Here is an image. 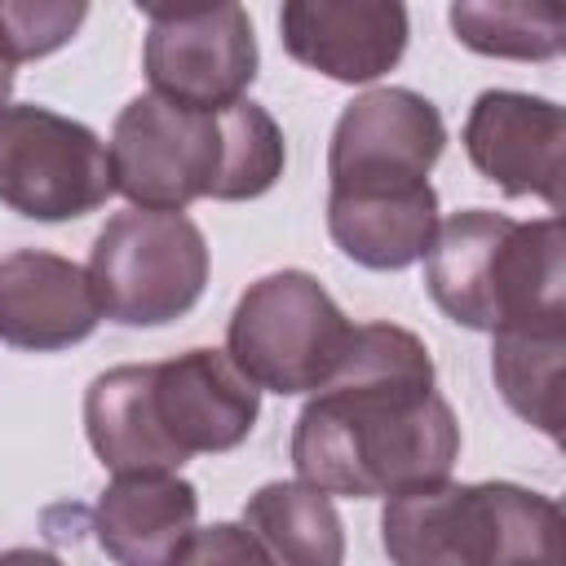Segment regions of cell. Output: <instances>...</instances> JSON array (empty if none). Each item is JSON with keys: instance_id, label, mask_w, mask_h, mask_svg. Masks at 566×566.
<instances>
[{"instance_id": "obj_1", "label": "cell", "mask_w": 566, "mask_h": 566, "mask_svg": "<svg viewBox=\"0 0 566 566\" xmlns=\"http://www.w3.org/2000/svg\"><path fill=\"white\" fill-rule=\"evenodd\" d=\"M460 424L438 394L429 345L398 323L354 327L340 371L292 424L296 482L323 495L394 500L451 478Z\"/></svg>"}, {"instance_id": "obj_2", "label": "cell", "mask_w": 566, "mask_h": 566, "mask_svg": "<svg viewBox=\"0 0 566 566\" xmlns=\"http://www.w3.org/2000/svg\"><path fill=\"white\" fill-rule=\"evenodd\" d=\"M261 389L226 349H186L164 363H124L84 389V433L111 473H177L195 455L248 442Z\"/></svg>"}, {"instance_id": "obj_3", "label": "cell", "mask_w": 566, "mask_h": 566, "mask_svg": "<svg viewBox=\"0 0 566 566\" xmlns=\"http://www.w3.org/2000/svg\"><path fill=\"white\" fill-rule=\"evenodd\" d=\"M562 221H513L491 208H464L438 221L424 252L433 305L469 332L566 327Z\"/></svg>"}, {"instance_id": "obj_4", "label": "cell", "mask_w": 566, "mask_h": 566, "mask_svg": "<svg viewBox=\"0 0 566 566\" xmlns=\"http://www.w3.org/2000/svg\"><path fill=\"white\" fill-rule=\"evenodd\" d=\"M394 566H504L562 553L557 500L517 482H433L394 495L380 513Z\"/></svg>"}, {"instance_id": "obj_5", "label": "cell", "mask_w": 566, "mask_h": 566, "mask_svg": "<svg viewBox=\"0 0 566 566\" xmlns=\"http://www.w3.org/2000/svg\"><path fill=\"white\" fill-rule=\"evenodd\" d=\"M354 340V323L305 270H274L248 283L226 323V358L270 394L323 389Z\"/></svg>"}, {"instance_id": "obj_6", "label": "cell", "mask_w": 566, "mask_h": 566, "mask_svg": "<svg viewBox=\"0 0 566 566\" xmlns=\"http://www.w3.org/2000/svg\"><path fill=\"white\" fill-rule=\"evenodd\" d=\"M88 283L102 318L164 327L190 314L208 287V239L186 212H115L88 252Z\"/></svg>"}, {"instance_id": "obj_7", "label": "cell", "mask_w": 566, "mask_h": 566, "mask_svg": "<svg viewBox=\"0 0 566 566\" xmlns=\"http://www.w3.org/2000/svg\"><path fill=\"white\" fill-rule=\"evenodd\" d=\"M106 155L115 190L133 208L186 212L195 199H221L230 164L226 115L142 93L115 115Z\"/></svg>"}, {"instance_id": "obj_8", "label": "cell", "mask_w": 566, "mask_h": 566, "mask_svg": "<svg viewBox=\"0 0 566 566\" xmlns=\"http://www.w3.org/2000/svg\"><path fill=\"white\" fill-rule=\"evenodd\" d=\"M115 195L106 142L49 106H0V203L31 221H75Z\"/></svg>"}, {"instance_id": "obj_9", "label": "cell", "mask_w": 566, "mask_h": 566, "mask_svg": "<svg viewBox=\"0 0 566 566\" xmlns=\"http://www.w3.org/2000/svg\"><path fill=\"white\" fill-rule=\"evenodd\" d=\"M142 71L155 97L190 111H226L243 102L261 66L243 4H142Z\"/></svg>"}, {"instance_id": "obj_10", "label": "cell", "mask_w": 566, "mask_h": 566, "mask_svg": "<svg viewBox=\"0 0 566 566\" xmlns=\"http://www.w3.org/2000/svg\"><path fill=\"white\" fill-rule=\"evenodd\" d=\"M447 124L438 106L416 88H367L358 93L327 146V177L332 190L340 186H416L429 181L433 164L442 159Z\"/></svg>"}, {"instance_id": "obj_11", "label": "cell", "mask_w": 566, "mask_h": 566, "mask_svg": "<svg viewBox=\"0 0 566 566\" xmlns=\"http://www.w3.org/2000/svg\"><path fill=\"white\" fill-rule=\"evenodd\" d=\"M460 142L469 164L491 186H500L509 199L535 195L557 217L566 146V115L557 102L517 88H486L473 97Z\"/></svg>"}, {"instance_id": "obj_12", "label": "cell", "mask_w": 566, "mask_h": 566, "mask_svg": "<svg viewBox=\"0 0 566 566\" xmlns=\"http://www.w3.org/2000/svg\"><path fill=\"white\" fill-rule=\"evenodd\" d=\"M279 40L301 66L336 84H371L402 62L411 18L398 0H287Z\"/></svg>"}, {"instance_id": "obj_13", "label": "cell", "mask_w": 566, "mask_h": 566, "mask_svg": "<svg viewBox=\"0 0 566 566\" xmlns=\"http://www.w3.org/2000/svg\"><path fill=\"white\" fill-rule=\"evenodd\" d=\"M102 323L88 270L44 252L18 248L0 256V340L27 354H57L88 340Z\"/></svg>"}, {"instance_id": "obj_14", "label": "cell", "mask_w": 566, "mask_h": 566, "mask_svg": "<svg viewBox=\"0 0 566 566\" xmlns=\"http://www.w3.org/2000/svg\"><path fill=\"white\" fill-rule=\"evenodd\" d=\"M199 531V491L181 473H115L93 504V535L115 566H172Z\"/></svg>"}, {"instance_id": "obj_15", "label": "cell", "mask_w": 566, "mask_h": 566, "mask_svg": "<svg viewBox=\"0 0 566 566\" xmlns=\"http://www.w3.org/2000/svg\"><path fill=\"white\" fill-rule=\"evenodd\" d=\"M327 234L363 270H407L438 234V190L429 181L327 190Z\"/></svg>"}, {"instance_id": "obj_16", "label": "cell", "mask_w": 566, "mask_h": 566, "mask_svg": "<svg viewBox=\"0 0 566 566\" xmlns=\"http://www.w3.org/2000/svg\"><path fill=\"white\" fill-rule=\"evenodd\" d=\"M248 535L274 566H345V522L332 495L305 482H265L243 504Z\"/></svg>"}, {"instance_id": "obj_17", "label": "cell", "mask_w": 566, "mask_h": 566, "mask_svg": "<svg viewBox=\"0 0 566 566\" xmlns=\"http://www.w3.org/2000/svg\"><path fill=\"white\" fill-rule=\"evenodd\" d=\"M562 354L566 327H513L491 336L500 398L548 438H562Z\"/></svg>"}, {"instance_id": "obj_18", "label": "cell", "mask_w": 566, "mask_h": 566, "mask_svg": "<svg viewBox=\"0 0 566 566\" xmlns=\"http://www.w3.org/2000/svg\"><path fill=\"white\" fill-rule=\"evenodd\" d=\"M451 31L464 49L509 62H548L562 53L566 22L557 4L531 0H460L451 4Z\"/></svg>"}, {"instance_id": "obj_19", "label": "cell", "mask_w": 566, "mask_h": 566, "mask_svg": "<svg viewBox=\"0 0 566 566\" xmlns=\"http://www.w3.org/2000/svg\"><path fill=\"white\" fill-rule=\"evenodd\" d=\"M84 18V0H0V40L13 62H35L71 44Z\"/></svg>"}, {"instance_id": "obj_20", "label": "cell", "mask_w": 566, "mask_h": 566, "mask_svg": "<svg viewBox=\"0 0 566 566\" xmlns=\"http://www.w3.org/2000/svg\"><path fill=\"white\" fill-rule=\"evenodd\" d=\"M172 566H274L270 553L248 535L243 522H212L190 535Z\"/></svg>"}, {"instance_id": "obj_21", "label": "cell", "mask_w": 566, "mask_h": 566, "mask_svg": "<svg viewBox=\"0 0 566 566\" xmlns=\"http://www.w3.org/2000/svg\"><path fill=\"white\" fill-rule=\"evenodd\" d=\"M0 566H62V562L49 548H4Z\"/></svg>"}, {"instance_id": "obj_22", "label": "cell", "mask_w": 566, "mask_h": 566, "mask_svg": "<svg viewBox=\"0 0 566 566\" xmlns=\"http://www.w3.org/2000/svg\"><path fill=\"white\" fill-rule=\"evenodd\" d=\"M13 75H18V62L0 40V106H9V97H13Z\"/></svg>"}, {"instance_id": "obj_23", "label": "cell", "mask_w": 566, "mask_h": 566, "mask_svg": "<svg viewBox=\"0 0 566 566\" xmlns=\"http://www.w3.org/2000/svg\"><path fill=\"white\" fill-rule=\"evenodd\" d=\"M504 566H562V553H553V557H513Z\"/></svg>"}]
</instances>
